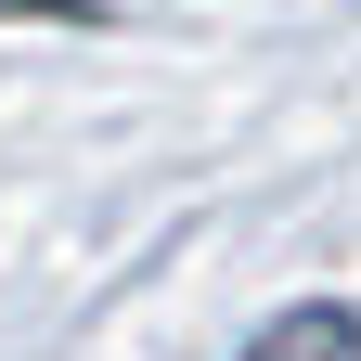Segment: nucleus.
Returning a JSON list of instances; mask_svg holds the SVG:
<instances>
[{
	"mask_svg": "<svg viewBox=\"0 0 361 361\" xmlns=\"http://www.w3.org/2000/svg\"><path fill=\"white\" fill-rule=\"evenodd\" d=\"M245 361H361V310H284Z\"/></svg>",
	"mask_w": 361,
	"mask_h": 361,
	"instance_id": "1",
	"label": "nucleus"
},
{
	"mask_svg": "<svg viewBox=\"0 0 361 361\" xmlns=\"http://www.w3.org/2000/svg\"><path fill=\"white\" fill-rule=\"evenodd\" d=\"M0 13H65V0H0Z\"/></svg>",
	"mask_w": 361,
	"mask_h": 361,
	"instance_id": "2",
	"label": "nucleus"
}]
</instances>
